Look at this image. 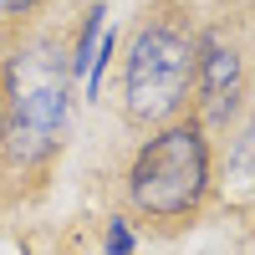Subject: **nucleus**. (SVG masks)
Returning a JSON list of instances; mask_svg holds the SVG:
<instances>
[{"mask_svg":"<svg viewBox=\"0 0 255 255\" xmlns=\"http://www.w3.org/2000/svg\"><path fill=\"white\" fill-rule=\"evenodd\" d=\"M72 123V87L56 51L36 46L10 61V153L41 158L61 143Z\"/></svg>","mask_w":255,"mask_h":255,"instance_id":"nucleus-1","label":"nucleus"},{"mask_svg":"<svg viewBox=\"0 0 255 255\" xmlns=\"http://www.w3.org/2000/svg\"><path fill=\"white\" fill-rule=\"evenodd\" d=\"M204 179H209L204 138L194 128H168L138 153L128 189H133L138 209H148V215H184L204 194Z\"/></svg>","mask_w":255,"mask_h":255,"instance_id":"nucleus-2","label":"nucleus"},{"mask_svg":"<svg viewBox=\"0 0 255 255\" xmlns=\"http://www.w3.org/2000/svg\"><path fill=\"white\" fill-rule=\"evenodd\" d=\"M194 77V46L168 26H148L128 56V113L138 123H158L184 102Z\"/></svg>","mask_w":255,"mask_h":255,"instance_id":"nucleus-3","label":"nucleus"},{"mask_svg":"<svg viewBox=\"0 0 255 255\" xmlns=\"http://www.w3.org/2000/svg\"><path fill=\"white\" fill-rule=\"evenodd\" d=\"M194 67H199V82H204L209 118L225 123L230 113H235V97H240V61H235V51H230L220 36H209L204 41V56H194Z\"/></svg>","mask_w":255,"mask_h":255,"instance_id":"nucleus-4","label":"nucleus"},{"mask_svg":"<svg viewBox=\"0 0 255 255\" xmlns=\"http://www.w3.org/2000/svg\"><path fill=\"white\" fill-rule=\"evenodd\" d=\"M108 245H113V255H128V250H133V235H128L123 225H113L108 230Z\"/></svg>","mask_w":255,"mask_h":255,"instance_id":"nucleus-5","label":"nucleus"},{"mask_svg":"<svg viewBox=\"0 0 255 255\" xmlns=\"http://www.w3.org/2000/svg\"><path fill=\"white\" fill-rule=\"evenodd\" d=\"M31 0H0V10H26Z\"/></svg>","mask_w":255,"mask_h":255,"instance_id":"nucleus-6","label":"nucleus"},{"mask_svg":"<svg viewBox=\"0 0 255 255\" xmlns=\"http://www.w3.org/2000/svg\"><path fill=\"white\" fill-rule=\"evenodd\" d=\"M0 113H5V92H0Z\"/></svg>","mask_w":255,"mask_h":255,"instance_id":"nucleus-7","label":"nucleus"}]
</instances>
